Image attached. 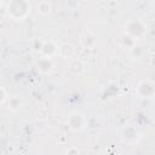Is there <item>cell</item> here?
<instances>
[{
    "label": "cell",
    "instance_id": "12",
    "mask_svg": "<svg viewBox=\"0 0 155 155\" xmlns=\"http://www.w3.org/2000/svg\"><path fill=\"white\" fill-rule=\"evenodd\" d=\"M130 54L136 59H139V58H142V56H143V53H144V48H143V46H140V45H137V44H134L130 50Z\"/></svg>",
    "mask_w": 155,
    "mask_h": 155
},
{
    "label": "cell",
    "instance_id": "5",
    "mask_svg": "<svg viewBox=\"0 0 155 155\" xmlns=\"http://www.w3.org/2000/svg\"><path fill=\"white\" fill-rule=\"evenodd\" d=\"M36 68L40 73L42 74H50L53 68H54V63L52 61V58L50 57H45L42 56L41 58H39V61L36 62Z\"/></svg>",
    "mask_w": 155,
    "mask_h": 155
},
{
    "label": "cell",
    "instance_id": "10",
    "mask_svg": "<svg viewBox=\"0 0 155 155\" xmlns=\"http://www.w3.org/2000/svg\"><path fill=\"white\" fill-rule=\"evenodd\" d=\"M7 104H8L7 108L10 110H12V111H17L22 107V102H21V99L18 97H11V98H8L7 99Z\"/></svg>",
    "mask_w": 155,
    "mask_h": 155
},
{
    "label": "cell",
    "instance_id": "16",
    "mask_svg": "<svg viewBox=\"0 0 155 155\" xmlns=\"http://www.w3.org/2000/svg\"><path fill=\"white\" fill-rule=\"evenodd\" d=\"M79 153H80V150L78 148H69L65 150V154H79Z\"/></svg>",
    "mask_w": 155,
    "mask_h": 155
},
{
    "label": "cell",
    "instance_id": "13",
    "mask_svg": "<svg viewBox=\"0 0 155 155\" xmlns=\"http://www.w3.org/2000/svg\"><path fill=\"white\" fill-rule=\"evenodd\" d=\"M137 134H138L137 130H136L134 127H132V126L126 127V128L124 130V133H122V136H124V139H125V140L136 139V138H137Z\"/></svg>",
    "mask_w": 155,
    "mask_h": 155
},
{
    "label": "cell",
    "instance_id": "1",
    "mask_svg": "<svg viewBox=\"0 0 155 155\" xmlns=\"http://www.w3.org/2000/svg\"><path fill=\"white\" fill-rule=\"evenodd\" d=\"M6 11L12 19L21 21L28 16L30 11V4L27 0H8Z\"/></svg>",
    "mask_w": 155,
    "mask_h": 155
},
{
    "label": "cell",
    "instance_id": "14",
    "mask_svg": "<svg viewBox=\"0 0 155 155\" xmlns=\"http://www.w3.org/2000/svg\"><path fill=\"white\" fill-rule=\"evenodd\" d=\"M8 98L10 97L7 96V92H6L5 87H0V104H5Z\"/></svg>",
    "mask_w": 155,
    "mask_h": 155
},
{
    "label": "cell",
    "instance_id": "7",
    "mask_svg": "<svg viewBox=\"0 0 155 155\" xmlns=\"http://www.w3.org/2000/svg\"><path fill=\"white\" fill-rule=\"evenodd\" d=\"M40 53H41L42 56H45V57L52 58L54 54L58 53V46H57L53 41L46 40V41H44V44H42V47H41Z\"/></svg>",
    "mask_w": 155,
    "mask_h": 155
},
{
    "label": "cell",
    "instance_id": "8",
    "mask_svg": "<svg viewBox=\"0 0 155 155\" xmlns=\"http://www.w3.org/2000/svg\"><path fill=\"white\" fill-rule=\"evenodd\" d=\"M69 71L75 74V75H80L85 71V63L80 59V58H71L69 59V67H68Z\"/></svg>",
    "mask_w": 155,
    "mask_h": 155
},
{
    "label": "cell",
    "instance_id": "2",
    "mask_svg": "<svg viewBox=\"0 0 155 155\" xmlns=\"http://www.w3.org/2000/svg\"><path fill=\"white\" fill-rule=\"evenodd\" d=\"M125 33L128 34L131 38H133L134 40L140 39L145 35L147 33V28L144 25V23L139 19H131L125 24Z\"/></svg>",
    "mask_w": 155,
    "mask_h": 155
},
{
    "label": "cell",
    "instance_id": "6",
    "mask_svg": "<svg viewBox=\"0 0 155 155\" xmlns=\"http://www.w3.org/2000/svg\"><path fill=\"white\" fill-rule=\"evenodd\" d=\"M80 44H81L85 48L92 50V48H94V46H96V44H97V40H96V36H94L91 31L86 30V31H84L82 35L80 36Z\"/></svg>",
    "mask_w": 155,
    "mask_h": 155
},
{
    "label": "cell",
    "instance_id": "15",
    "mask_svg": "<svg viewBox=\"0 0 155 155\" xmlns=\"http://www.w3.org/2000/svg\"><path fill=\"white\" fill-rule=\"evenodd\" d=\"M42 44H44V41H41L39 39H35L34 42H33V51L40 52L41 51V47H42Z\"/></svg>",
    "mask_w": 155,
    "mask_h": 155
},
{
    "label": "cell",
    "instance_id": "11",
    "mask_svg": "<svg viewBox=\"0 0 155 155\" xmlns=\"http://www.w3.org/2000/svg\"><path fill=\"white\" fill-rule=\"evenodd\" d=\"M38 12L42 16H46L51 12V4L46 0H42L38 4Z\"/></svg>",
    "mask_w": 155,
    "mask_h": 155
},
{
    "label": "cell",
    "instance_id": "4",
    "mask_svg": "<svg viewBox=\"0 0 155 155\" xmlns=\"http://www.w3.org/2000/svg\"><path fill=\"white\" fill-rule=\"evenodd\" d=\"M137 93L142 98H151L155 94V85L148 80H143L137 86Z\"/></svg>",
    "mask_w": 155,
    "mask_h": 155
},
{
    "label": "cell",
    "instance_id": "3",
    "mask_svg": "<svg viewBox=\"0 0 155 155\" xmlns=\"http://www.w3.org/2000/svg\"><path fill=\"white\" fill-rule=\"evenodd\" d=\"M67 122H68V127L73 132H81L86 127L87 120H86L85 115L81 111L74 110L69 114V116L67 119Z\"/></svg>",
    "mask_w": 155,
    "mask_h": 155
},
{
    "label": "cell",
    "instance_id": "9",
    "mask_svg": "<svg viewBox=\"0 0 155 155\" xmlns=\"http://www.w3.org/2000/svg\"><path fill=\"white\" fill-rule=\"evenodd\" d=\"M74 53H75V48L71 44H68V42H63L58 46V53L62 58H67V59H71L74 57Z\"/></svg>",
    "mask_w": 155,
    "mask_h": 155
}]
</instances>
